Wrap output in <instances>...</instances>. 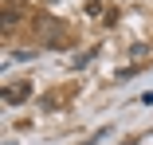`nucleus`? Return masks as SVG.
Wrapping results in <instances>:
<instances>
[{"label":"nucleus","instance_id":"obj_3","mask_svg":"<svg viewBox=\"0 0 153 145\" xmlns=\"http://www.w3.org/2000/svg\"><path fill=\"white\" fill-rule=\"evenodd\" d=\"M12 59H16V63H27V59H36V47H20V51H12Z\"/></svg>","mask_w":153,"mask_h":145},{"label":"nucleus","instance_id":"obj_4","mask_svg":"<svg viewBox=\"0 0 153 145\" xmlns=\"http://www.w3.org/2000/svg\"><path fill=\"white\" fill-rule=\"evenodd\" d=\"M16 20H20V12H16V8H4V32H12Z\"/></svg>","mask_w":153,"mask_h":145},{"label":"nucleus","instance_id":"obj_2","mask_svg":"<svg viewBox=\"0 0 153 145\" xmlns=\"http://www.w3.org/2000/svg\"><path fill=\"white\" fill-rule=\"evenodd\" d=\"M0 98H4L8 106H20V102H27V98H32V82H27V78H20V82H8L4 90H0Z\"/></svg>","mask_w":153,"mask_h":145},{"label":"nucleus","instance_id":"obj_1","mask_svg":"<svg viewBox=\"0 0 153 145\" xmlns=\"http://www.w3.org/2000/svg\"><path fill=\"white\" fill-rule=\"evenodd\" d=\"M36 36H39L47 47H63V43H67V39H63V24L51 20V16H39V20H36Z\"/></svg>","mask_w":153,"mask_h":145}]
</instances>
